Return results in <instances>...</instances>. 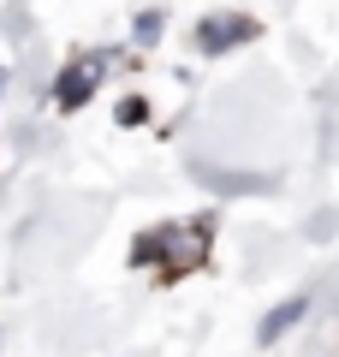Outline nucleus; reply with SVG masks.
I'll return each mask as SVG.
<instances>
[{"instance_id": "5", "label": "nucleus", "mask_w": 339, "mask_h": 357, "mask_svg": "<svg viewBox=\"0 0 339 357\" xmlns=\"http://www.w3.org/2000/svg\"><path fill=\"white\" fill-rule=\"evenodd\" d=\"M155 36H161V13H143L137 18V42H155Z\"/></svg>"}, {"instance_id": "2", "label": "nucleus", "mask_w": 339, "mask_h": 357, "mask_svg": "<svg viewBox=\"0 0 339 357\" xmlns=\"http://www.w3.org/2000/svg\"><path fill=\"white\" fill-rule=\"evenodd\" d=\"M107 66H113V54H84V60H72L60 77H54V102L72 114V107H84L89 96H96V84L107 77Z\"/></svg>"}, {"instance_id": "3", "label": "nucleus", "mask_w": 339, "mask_h": 357, "mask_svg": "<svg viewBox=\"0 0 339 357\" xmlns=\"http://www.w3.org/2000/svg\"><path fill=\"white\" fill-rule=\"evenodd\" d=\"M256 36V18H244V13H232V18H202L197 24V48L202 54H226L232 42H250Z\"/></svg>"}, {"instance_id": "4", "label": "nucleus", "mask_w": 339, "mask_h": 357, "mask_svg": "<svg viewBox=\"0 0 339 357\" xmlns=\"http://www.w3.org/2000/svg\"><path fill=\"white\" fill-rule=\"evenodd\" d=\"M303 310H310V298H286V304H280L274 316H262V333H256V340H262V345H274L286 328H298V321H303Z\"/></svg>"}, {"instance_id": "1", "label": "nucleus", "mask_w": 339, "mask_h": 357, "mask_svg": "<svg viewBox=\"0 0 339 357\" xmlns=\"http://www.w3.org/2000/svg\"><path fill=\"white\" fill-rule=\"evenodd\" d=\"M131 256H137V262H155V256H167V262H161V280H179V274H190V268L209 256V220H179V227L143 232Z\"/></svg>"}]
</instances>
